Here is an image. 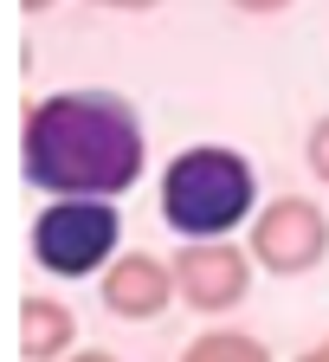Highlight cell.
<instances>
[{
	"label": "cell",
	"instance_id": "1",
	"mask_svg": "<svg viewBox=\"0 0 329 362\" xmlns=\"http://www.w3.org/2000/svg\"><path fill=\"white\" fill-rule=\"evenodd\" d=\"M149 168V129L116 90H52L20 110V175L52 201H123Z\"/></svg>",
	"mask_w": 329,
	"mask_h": 362
},
{
	"label": "cell",
	"instance_id": "11",
	"mask_svg": "<svg viewBox=\"0 0 329 362\" xmlns=\"http://www.w3.org/2000/svg\"><path fill=\"white\" fill-rule=\"evenodd\" d=\"M90 7H123V13H149V7H162V0H90Z\"/></svg>",
	"mask_w": 329,
	"mask_h": 362
},
{
	"label": "cell",
	"instance_id": "5",
	"mask_svg": "<svg viewBox=\"0 0 329 362\" xmlns=\"http://www.w3.org/2000/svg\"><path fill=\"white\" fill-rule=\"evenodd\" d=\"M174 265V291L187 310H201V317H226V310H239L252 298V246L239 240H181V252L168 259Z\"/></svg>",
	"mask_w": 329,
	"mask_h": 362
},
{
	"label": "cell",
	"instance_id": "12",
	"mask_svg": "<svg viewBox=\"0 0 329 362\" xmlns=\"http://www.w3.org/2000/svg\"><path fill=\"white\" fill-rule=\"evenodd\" d=\"M291 362H329V337H323V343H310V349H304V356H291Z\"/></svg>",
	"mask_w": 329,
	"mask_h": 362
},
{
	"label": "cell",
	"instance_id": "9",
	"mask_svg": "<svg viewBox=\"0 0 329 362\" xmlns=\"http://www.w3.org/2000/svg\"><path fill=\"white\" fill-rule=\"evenodd\" d=\"M304 162H310V175L329 188V117H316L310 123V136H304Z\"/></svg>",
	"mask_w": 329,
	"mask_h": 362
},
{
	"label": "cell",
	"instance_id": "13",
	"mask_svg": "<svg viewBox=\"0 0 329 362\" xmlns=\"http://www.w3.org/2000/svg\"><path fill=\"white\" fill-rule=\"evenodd\" d=\"M52 7H59V0H20V13H26V20H39V13H52Z\"/></svg>",
	"mask_w": 329,
	"mask_h": 362
},
{
	"label": "cell",
	"instance_id": "8",
	"mask_svg": "<svg viewBox=\"0 0 329 362\" xmlns=\"http://www.w3.org/2000/svg\"><path fill=\"white\" fill-rule=\"evenodd\" d=\"M181 362H271V349L252 330H201L181 349Z\"/></svg>",
	"mask_w": 329,
	"mask_h": 362
},
{
	"label": "cell",
	"instance_id": "14",
	"mask_svg": "<svg viewBox=\"0 0 329 362\" xmlns=\"http://www.w3.org/2000/svg\"><path fill=\"white\" fill-rule=\"evenodd\" d=\"M65 362H116L110 349H78V356H65Z\"/></svg>",
	"mask_w": 329,
	"mask_h": 362
},
{
	"label": "cell",
	"instance_id": "4",
	"mask_svg": "<svg viewBox=\"0 0 329 362\" xmlns=\"http://www.w3.org/2000/svg\"><path fill=\"white\" fill-rule=\"evenodd\" d=\"M246 246H252L258 272H271V279H310L329 259V214L310 194H277L258 207Z\"/></svg>",
	"mask_w": 329,
	"mask_h": 362
},
{
	"label": "cell",
	"instance_id": "7",
	"mask_svg": "<svg viewBox=\"0 0 329 362\" xmlns=\"http://www.w3.org/2000/svg\"><path fill=\"white\" fill-rule=\"evenodd\" d=\"M13 349H20V362H65V356H78V317H71V304L45 298V291L20 298V310H13Z\"/></svg>",
	"mask_w": 329,
	"mask_h": 362
},
{
	"label": "cell",
	"instance_id": "10",
	"mask_svg": "<svg viewBox=\"0 0 329 362\" xmlns=\"http://www.w3.org/2000/svg\"><path fill=\"white\" fill-rule=\"evenodd\" d=\"M226 7H239V13H252V20H265V13H285L291 0H226Z\"/></svg>",
	"mask_w": 329,
	"mask_h": 362
},
{
	"label": "cell",
	"instance_id": "6",
	"mask_svg": "<svg viewBox=\"0 0 329 362\" xmlns=\"http://www.w3.org/2000/svg\"><path fill=\"white\" fill-rule=\"evenodd\" d=\"M97 298H104L110 317H123V324H155L168 304H181L174 265L155 259V252H143V246H129V252L104 272V279H97Z\"/></svg>",
	"mask_w": 329,
	"mask_h": 362
},
{
	"label": "cell",
	"instance_id": "2",
	"mask_svg": "<svg viewBox=\"0 0 329 362\" xmlns=\"http://www.w3.org/2000/svg\"><path fill=\"white\" fill-rule=\"evenodd\" d=\"M162 220L181 240H232L258 220V175L239 149L194 143L162 168Z\"/></svg>",
	"mask_w": 329,
	"mask_h": 362
},
{
	"label": "cell",
	"instance_id": "3",
	"mask_svg": "<svg viewBox=\"0 0 329 362\" xmlns=\"http://www.w3.org/2000/svg\"><path fill=\"white\" fill-rule=\"evenodd\" d=\"M26 240L52 279H104L123 259V220L116 201H45Z\"/></svg>",
	"mask_w": 329,
	"mask_h": 362
}]
</instances>
